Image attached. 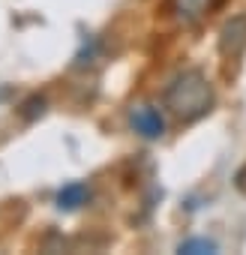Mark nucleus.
I'll return each instance as SVG.
<instances>
[{"label":"nucleus","mask_w":246,"mask_h":255,"mask_svg":"<svg viewBox=\"0 0 246 255\" xmlns=\"http://www.w3.org/2000/svg\"><path fill=\"white\" fill-rule=\"evenodd\" d=\"M162 102L180 123H195L213 108V84L201 69H183L168 81Z\"/></svg>","instance_id":"1"},{"label":"nucleus","mask_w":246,"mask_h":255,"mask_svg":"<svg viewBox=\"0 0 246 255\" xmlns=\"http://www.w3.org/2000/svg\"><path fill=\"white\" fill-rule=\"evenodd\" d=\"M129 126L147 141H156V138L165 135V117L150 102H138V105L129 108Z\"/></svg>","instance_id":"2"},{"label":"nucleus","mask_w":246,"mask_h":255,"mask_svg":"<svg viewBox=\"0 0 246 255\" xmlns=\"http://www.w3.org/2000/svg\"><path fill=\"white\" fill-rule=\"evenodd\" d=\"M219 54L228 60H237L246 54V12L231 15L219 27Z\"/></svg>","instance_id":"3"},{"label":"nucleus","mask_w":246,"mask_h":255,"mask_svg":"<svg viewBox=\"0 0 246 255\" xmlns=\"http://www.w3.org/2000/svg\"><path fill=\"white\" fill-rule=\"evenodd\" d=\"M87 201H90V186H87V183H81V180L66 183V186L57 192V207H60V210H66V213H72V210L84 207Z\"/></svg>","instance_id":"4"},{"label":"nucleus","mask_w":246,"mask_h":255,"mask_svg":"<svg viewBox=\"0 0 246 255\" xmlns=\"http://www.w3.org/2000/svg\"><path fill=\"white\" fill-rule=\"evenodd\" d=\"M45 111H48V99H45L42 93H30V96L18 105V117H21L24 123H36Z\"/></svg>","instance_id":"5"},{"label":"nucleus","mask_w":246,"mask_h":255,"mask_svg":"<svg viewBox=\"0 0 246 255\" xmlns=\"http://www.w3.org/2000/svg\"><path fill=\"white\" fill-rule=\"evenodd\" d=\"M207 3H210V0H177V12H180L183 21H198L204 15Z\"/></svg>","instance_id":"6"},{"label":"nucleus","mask_w":246,"mask_h":255,"mask_svg":"<svg viewBox=\"0 0 246 255\" xmlns=\"http://www.w3.org/2000/svg\"><path fill=\"white\" fill-rule=\"evenodd\" d=\"M177 252H186V255H201V252H216V243L213 240H204V237H195V240H183L177 246Z\"/></svg>","instance_id":"7"}]
</instances>
